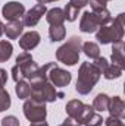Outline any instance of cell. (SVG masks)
I'll return each mask as SVG.
<instances>
[{
    "instance_id": "836d02e7",
    "label": "cell",
    "mask_w": 125,
    "mask_h": 126,
    "mask_svg": "<svg viewBox=\"0 0 125 126\" xmlns=\"http://www.w3.org/2000/svg\"><path fill=\"white\" fill-rule=\"evenodd\" d=\"M103 1H106V3H107V1H110V0H103Z\"/></svg>"
},
{
    "instance_id": "f1b7e54d",
    "label": "cell",
    "mask_w": 125,
    "mask_h": 126,
    "mask_svg": "<svg viewBox=\"0 0 125 126\" xmlns=\"http://www.w3.org/2000/svg\"><path fill=\"white\" fill-rule=\"evenodd\" d=\"M7 82V72L4 69H0V88H3Z\"/></svg>"
},
{
    "instance_id": "277c9868",
    "label": "cell",
    "mask_w": 125,
    "mask_h": 126,
    "mask_svg": "<svg viewBox=\"0 0 125 126\" xmlns=\"http://www.w3.org/2000/svg\"><path fill=\"white\" fill-rule=\"evenodd\" d=\"M37 70H38V64L32 60L31 54L28 51H24L16 57V63L12 67V78L15 82L24 81V79L30 81Z\"/></svg>"
},
{
    "instance_id": "6da1fadb",
    "label": "cell",
    "mask_w": 125,
    "mask_h": 126,
    "mask_svg": "<svg viewBox=\"0 0 125 126\" xmlns=\"http://www.w3.org/2000/svg\"><path fill=\"white\" fill-rule=\"evenodd\" d=\"M102 76V72L94 66L93 63L84 62L81 63L80 70H78V79L75 84V90L77 93L81 95H87L91 93L94 85L99 82Z\"/></svg>"
},
{
    "instance_id": "83f0119b",
    "label": "cell",
    "mask_w": 125,
    "mask_h": 126,
    "mask_svg": "<svg viewBox=\"0 0 125 126\" xmlns=\"http://www.w3.org/2000/svg\"><path fill=\"white\" fill-rule=\"evenodd\" d=\"M88 3L91 6V10H99V9L106 7V1H103V0H88Z\"/></svg>"
},
{
    "instance_id": "7402d4cb",
    "label": "cell",
    "mask_w": 125,
    "mask_h": 126,
    "mask_svg": "<svg viewBox=\"0 0 125 126\" xmlns=\"http://www.w3.org/2000/svg\"><path fill=\"white\" fill-rule=\"evenodd\" d=\"M122 67H119V66H116V64H113V63H110V64H107V67L103 70V75H104V78L106 79H118L121 75H122Z\"/></svg>"
},
{
    "instance_id": "5b68a950",
    "label": "cell",
    "mask_w": 125,
    "mask_h": 126,
    "mask_svg": "<svg viewBox=\"0 0 125 126\" xmlns=\"http://www.w3.org/2000/svg\"><path fill=\"white\" fill-rule=\"evenodd\" d=\"M83 40L80 37H71L63 46L56 50V59L59 62L65 63L68 66H74L80 60V51H81Z\"/></svg>"
},
{
    "instance_id": "d6986e66",
    "label": "cell",
    "mask_w": 125,
    "mask_h": 126,
    "mask_svg": "<svg viewBox=\"0 0 125 126\" xmlns=\"http://www.w3.org/2000/svg\"><path fill=\"white\" fill-rule=\"evenodd\" d=\"M81 50L84 51V54H85L87 57H90V59H93V60L100 56V48H99V46H97L96 43H91V41L83 43Z\"/></svg>"
},
{
    "instance_id": "603a6c76",
    "label": "cell",
    "mask_w": 125,
    "mask_h": 126,
    "mask_svg": "<svg viewBox=\"0 0 125 126\" xmlns=\"http://www.w3.org/2000/svg\"><path fill=\"white\" fill-rule=\"evenodd\" d=\"M102 123H103L102 116H100L99 113L93 111V113H90V114H88V117L84 120V123H83V125H84V126H102Z\"/></svg>"
},
{
    "instance_id": "7a4b0ae2",
    "label": "cell",
    "mask_w": 125,
    "mask_h": 126,
    "mask_svg": "<svg viewBox=\"0 0 125 126\" xmlns=\"http://www.w3.org/2000/svg\"><path fill=\"white\" fill-rule=\"evenodd\" d=\"M124 13H119L109 24L99 27V30L96 32V40L102 44L122 41V38H124Z\"/></svg>"
},
{
    "instance_id": "ffe728a7",
    "label": "cell",
    "mask_w": 125,
    "mask_h": 126,
    "mask_svg": "<svg viewBox=\"0 0 125 126\" xmlns=\"http://www.w3.org/2000/svg\"><path fill=\"white\" fill-rule=\"evenodd\" d=\"M15 93H16V95H18L21 100H27V98H30V95H31V87H30V84H28L25 79H24V81H19V82H16Z\"/></svg>"
},
{
    "instance_id": "9a60e30c",
    "label": "cell",
    "mask_w": 125,
    "mask_h": 126,
    "mask_svg": "<svg viewBox=\"0 0 125 126\" xmlns=\"http://www.w3.org/2000/svg\"><path fill=\"white\" fill-rule=\"evenodd\" d=\"M112 63L119 66V67H125V59H124V41H118L113 43L112 47Z\"/></svg>"
},
{
    "instance_id": "4fadbf2b",
    "label": "cell",
    "mask_w": 125,
    "mask_h": 126,
    "mask_svg": "<svg viewBox=\"0 0 125 126\" xmlns=\"http://www.w3.org/2000/svg\"><path fill=\"white\" fill-rule=\"evenodd\" d=\"M107 111L110 113V116H115V117H119V119H124L125 116V104L124 100L118 95L112 97L110 101H109V107H107Z\"/></svg>"
},
{
    "instance_id": "5bb4252c",
    "label": "cell",
    "mask_w": 125,
    "mask_h": 126,
    "mask_svg": "<svg viewBox=\"0 0 125 126\" xmlns=\"http://www.w3.org/2000/svg\"><path fill=\"white\" fill-rule=\"evenodd\" d=\"M24 31V24L21 21H9L4 25V34L9 40H16Z\"/></svg>"
},
{
    "instance_id": "2e32d148",
    "label": "cell",
    "mask_w": 125,
    "mask_h": 126,
    "mask_svg": "<svg viewBox=\"0 0 125 126\" xmlns=\"http://www.w3.org/2000/svg\"><path fill=\"white\" fill-rule=\"evenodd\" d=\"M46 21L50 25H62L65 21V12L61 7H53L46 12Z\"/></svg>"
},
{
    "instance_id": "30bf717a",
    "label": "cell",
    "mask_w": 125,
    "mask_h": 126,
    "mask_svg": "<svg viewBox=\"0 0 125 126\" xmlns=\"http://www.w3.org/2000/svg\"><path fill=\"white\" fill-rule=\"evenodd\" d=\"M1 13L4 16V19L9 21H19V18L24 16L25 13V7L22 3H18V1H7L3 9H1Z\"/></svg>"
},
{
    "instance_id": "f546056e",
    "label": "cell",
    "mask_w": 125,
    "mask_h": 126,
    "mask_svg": "<svg viewBox=\"0 0 125 126\" xmlns=\"http://www.w3.org/2000/svg\"><path fill=\"white\" fill-rule=\"evenodd\" d=\"M59 126H81V125L75 123V122H74L72 119H69V117H68V119H65V120H63L62 125H59Z\"/></svg>"
},
{
    "instance_id": "4316f807",
    "label": "cell",
    "mask_w": 125,
    "mask_h": 126,
    "mask_svg": "<svg viewBox=\"0 0 125 126\" xmlns=\"http://www.w3.org/2000/svg\"><path fill=\"white\" fill-rule=\"evenodd\" d=\"M104 122V125L106 126H124V122H122V119H119V117H115V116H109L106 120H103Z\"/></svg>"
},
{
    "instance_id": "d4e9b609",
    "label": "cell",
    "mask_w": 125,
    "mask_h": 126,
    "mask_svg": "<svg viewBox=\"0 0 125 126\" xmlns=\"http://www.w3.org/2000/svg\"><path fill=\"white\" fill-rule=\"evenodd\" d=\"M93 64L99 69V70H100V72H102V73H103V70L107 67V64H109V63H107V59H106V57H100V56H99L97 59H94Z\"/></svg>"
},
{
    "instance_id": "44dd1931",
    "label": "cell",
    "mask_w": 125,
    "mask_h": 126,
    "mask_svg": "<svg viewBox=\"0 0 125 126\" xmlns=\"http://www.w3.org/2000/svg\"><path fill=\"white\" fill-rule=\"evenodd\" d=\"M13 53V46L9 41H0V63L7 62Z\"/></svg>"
},
{
    "instance_id": "8fae6325",
    "label": "cell",
    "mask_w": 125,
    "mask_h": 126,
    "mask_svg": "<svg viewBox=\"0 0 125 126\" xmlns=\"http://www.w3.org/2000/svg\"><path fill=\"white\" fill-rule=\"evenodd\" d=\"M88 4V0H69L66 7L63 9L65 12V19L69 21V22H74L77 18H78V13L80 10Z\"/></svg>"
},
{
    "instance_id": "ac0fdd59",
    "label": "cell",
    "mask_w": 125,
    "mask_h": 126,
    "mask_svg": "<svg viewBox=\"0 0 125 126\" xmlns=\"http://www.w3.org/2000/svg\"><path fill=\"white\" fill-rule=\"evenodd\" d=\"M66 35V28L62 25H50L49 28V37H50V41L52 43H56V41H62Z\"/></svg>"
},
{
    "instance_id": "3957f363",
    "label": "cell",
    "mask_w": 125,
    "mask_h": 126,
    "mask_svg": "<svg viewBox=\"0 0 125 126\" xmlns=\"http://www.w3.org/2000/svg\"><path fill=\"white\" fill-rule=\"evenodd\" d=\"M112 21L110 12L107 10V7L104 9H99V10H91V12H84L80 21V30L85 34H91L96 30H99V27L106 25Z\"/></svg>"
},
{
    "instance_id": "4dcf8cb0",
    "label": "cell",
    "mask_w": 125,
    "mask_h": 126,
    "mask_svg": "<svg viewBox=\"0 0 125 126\" xmlns=\"http://www.w3.org/2000/svg\"><path fill=\"white\" fill-rule=\"evenodd\" d=\"M30 126H49V125H47V122L44 120V122H38V123H31Z\"/></svg>"
},
{
    "instance_id": "7c38bea8",
    "label": "cell",
    "mask_w": 125,
    "mask_h": 126,
    "mask_svg": "<svg viewBox=\"0 0 125 126\" xmlns=\"http://www.w3.org/2000/svg\"><path fill=\"white\" fill-rule=\"evenodd\" d=\"M40 34L37 31H30L25 32L21 38H19V47L24 51H31L32 48H35L40 44Z\"/></svg>"
},
{
    "instance_id": "52a82bcc",
    "label": "cell",
    "mask_w": 125,
    "mask_h": 126,
    "mask_svg": "<svg viewBox=\"0 0 125 126\" xmlns=\"http://www.w3.org/2000/svg\"><path fill=\"white\" fill-rule=\"evenodd\" d=\"M24 114L31 123L44 122L46 116H47L46 103L37 101V100H32V98H27V101L24 103Z\"/></svg>"
},
{
    "instance_id": "cb8c5ba5",
    "label": "cell",
    "mask_w": 125,
    "mask_h": 126,
    "mask_svg": "<svg viewBox=\"0 0 125 126\" xmlns=\"http://www.w3.org/2000/svg\"><path fill=\"white\" fill-rule=\"evenodd\" d=\"M10 95L4 88H0V111H4L10 107Z\"/></svg>"
},
{
    "instance_id": "ba28073f",
    "label": "cell",
    "mask_w": 125,
    "mask_h": 126,
    "mask_svg": "<svg viewBox=\"0 0 125 126\" xmlns=\"http://www.w3.org/2000/svg\"><path fill=\"white\" fill-rule=\"evenodd\" d=\"M47 79H49V82L53 87L63 88V87L69 85V82L72 79V75H71V72H68V70H65L62 67H59L58 63H53L52 67L47 72Z\"/></svg>"
},
{
    "instance_id": "d6a6232c",
    "label": "cell",
    "mask_w": 125,
    "mask_h": 126,
    "mask_svg": "<svg viewBox=\"0 0 125 126\" xmlns=\"http://www.w3.org/2000/svg\"><path fill=\"white\" fill-rule=\"evenodd\" d=\"M3 32H4V25H3V22L0 21V37L3 35Z\"/></svg>"
},
{
    "instance_id": "484cf974",
    "label": "cell",
    "mask_w": 125,
    "mask_h": 126,
    "mask_svg": "<svg viewBox=\"0 0 125 126\" xmlns=\"http://www.w3.org/2000/svg\"><path fill=\"white\" fill-rule=\"evenodd\" d=\"M1 126H19V119L15 116H6L1 119Z\"/></svg>"
},
{
    "instance_id": "e0dca14e",
    "label": "cell",
    "mask_w": 125,
    "mask_h": 126,
    "mask_svg": "<svg viewBox=\"0 0 125 126\" xmlns=\"http://www.w3.org/2000/svg\"><path fill=\"white\" fill-rule=\"evenodd\" d=\"M109 101H110V97L109 95L100 93V94L96 95L91 107L94 109V111H106L107 107H109Z\"/></svg>"
},
{
    "instance_id": "1f68e13d",
    "label": "cell",
    "mask_w": 125,
    "mask_h": 126,
    "mask_svg": "<svg viewBox=\"0 0 125 126\" xmlns=\"http://www.w3.org/2000/svg\"><path fill=\"white\" fill-rule=\"evenodd\" d=\"M40 4H46V3H52V1H58V0H37Z\"/></svg>"
},
{
    "instance_id": "9c48e42d",
    "label": "cell",
    "mask_w": 125,
    "mask_h": 126,
    "mask_svg": "<svg viewBox=\"0 0 125 126\" xmlns=\"http://www.w3.org/2000/svg\"><path fill=\"white\" fill-rule=\"evenodd\" d=\"M46 12H47L46 4H40V3H38V4L32 6L31 9H30L27 13H24V16H22V24H24V27H28V28L35 27V25L40 22L41 16H43Z\"/></svg>"
},
{
    "instance_id": "8992f818",
    "label": "cell",
    "mask_w": 125,
    "mask_h": 126,
    "mask_svg": "<svg viewBox=\"0 0 125 126\" xmlns=\"http://www.w3.org/2000/svg\"><path fill=\"white\" fill-rule=\"evenodd\" d=\"M65 110H66L68 117L72 119V120H74L75 123H78V125H83L84 120L88 117V114L94 111V109L91 106L84 104V103L80 101V100H71V101H68Z\"/></svg>"
}]
</instances>
